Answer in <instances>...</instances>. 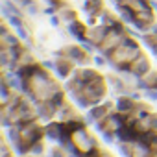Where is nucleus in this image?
<instances>
[{"instance_id":"423d86ee","label":"nucleus","mask_w":157,"mask_h":157,"mask_svg":"<svg viewBox=\"0 0 157 157\" xmlns=\"http://www.w3.org/2000/svg\"><path fill=\"white\" fill-rule=\"evenodd\" d=\"M133 157H150V150L139 142V144H135V148H133Z\"/></svg>"},{"instance_id":"f8f14e48","label":"nucleus","mask_w":157,"mask_h":157,"mask_svg":"<svg viewBox=\"0 0 157 157\" xmlns=\"http://www.w3.org/2000/svg\"><path fill=\"white\" fill-rule=\"evenodd\" d=\"M48 155H50V157H67L65 151H63V150H57V148H50Z\"/></svg>"},{"instance_id":"9d476101","label":"nucleus","mask_w":157,"mask_h":157,"mask_svg":"<svg viewBox=\"0 0 157 157\" xmlns=\"http://www.w3.org/2000/svg\"><path fill=\"white\" fill-rule=\"evenodd\" d=\"M43 151H44V144H43V142H37V144L30 150V153H32V155H41Z\"/></svg>"},{"instance_id":"ddd939ff","label":"nucleus","mask_w":157,"mask_h":157,"mask_svg":"<svg viewBox=\"0 0 157 157\" xmlns=\"http://www.w3.org/2000/svg\"><path fill=\"white\" fill-rule=\"evenodd\" d=\"M10 22H11L13 30H15V28H21V26H24V24H22V21H21L19 17H10Z\"/></svg>"},{"instance_id":"f03ea898","label":"nucleus","mask_w":157,"mask_h":157,"mask_svg":"<svg viewBox=\"0 0 157 157\" xmlns=\"http://www.w3.org/2000/svg\"><path fill=\"white\" fill-rule=\"evenodd\" d=\"M61 133H63L61 126H56V124H50V126H46V129H44V137H46V140H50V142L59 140V139H61Z\"/></svg>"},{"instance_id":"a211bd4d","label":"nucleus","mask_w":157,"mask_h":157,"mask_svg":"<svg viewBox=\"0 0 157 157\" xmlns=\"http://www.w3.org/2000/svg\"><path fill=\"white\" fill-rule=\"evenodd\" d=\"M21 61H22V63H32V61H33V57H32V56H28V52H24V54L21 56Z\"/></svg>"},{"instance_id":"aec40b11","label":"nucleus","mask_w":157,"mask_h":157,"mask_svg":"<svg viewBox=\"0 0 157 157\" xmlns=\"http://www.w3.org/2000/svg\"><path fill=\"white\" fill-rule=\"evenodd\" d=\"M137 89H144V91H146V89H148V83H146L144 80H137Z\"/></svg>"},{"instance_id":"f257e3e1","label":"nucleus","mask_w":157,"mask_h":157,"mask_svg":"<svg viewBox=\"0 0 157 157\" xmlns=\"http://www.w3.org/2000/svg\"><path fill=\"white\" fill-rule=\"evenodd\" d=\"M74 140L78 142V146H80V148H83V150H89V148L96 146V140H94L93 137H89V133H87L83 128L76 131V135H74Z\"/></svg>"},{"instance_id":"6e6552de","label":"nucleus","mask_w":157,"mask_h":157,"mask_svg":"<svg viewBox=\"0 0 157 157\" xmlns=\"http://www.w3.org/2000/svg\"><path fill=\"white\" fill-rule=\"evenodd\" d=\"M91 113L94 115V118H96V120H100V118H104V117H105V107H104V105L94 107V109H91Z\"/></svg>"},{"instance_id":"4468645a","label":"nucleus","mask_w":157,"mask_h":157,"mask_svg":"<svg viewBox=\"0 0 157 157\" xmlns=\"http://www.w3.org/2000/svg\"><path fill=\"white\" fill-rule=\"evenodd\" d=\"M105 63H107V61H105V57H102L100 54H96V56H94V65H96V67H105Z\"/></svg>"},{"instance_id":"5701e85b","label":"nucleus","mask_w":157,"mask_h":157,"mask_svg":"<svg viewBox=\"0 0 157 157\" xmlns=\"http://www.w3.org/2000/svg\"><path fill=\"white\" fill-rule=\"evenodd\" d=\"M150 32H151V33H157V24H151V28H150Z\"/></svg>"},{"instance_id":"20e7f679","label":"nucleus","mask_w":157,"mask_h":157,"mask_svg":"<svg viewBox=\"0 0 157 157\" xmlns=\"http://www.w3.org/2000/svg\"><path fill=\"white\" fill-rule=\"evenodd\" d=\"M133 68H135V72H137V74H142V72L150 70V63H148V59H146V57L139 56V57L135 59V63H133Z\"/></svg>"},{"instance_id":"4be33fe9","label":"nucleus","mask_w":157,"mask_h":157,"mask_svg":"<svg viewBox=\"0 0 157 157\" xmlns=\"http://www.w3.org/2000/svg\"><path fill=\"white\" fill-rule=\"evenodd\" d=\"M59 22H61V21H59L57 17H52V19H50V24H52L54 28H57V26H59Z\"/></svg>"},{"instance_id":"dca6fc26","label":"nucleus","mask_w":157,"mask_h":157,"mask_svg":"<svg viewBox=\"0 0 157 157\" xmlns=\"http://www.w3.org/2000/svg\"><path fill=\"white\" fill-rule=\"evenodd\" d=\"M39 11H37V6L35 4H28V15H32V17H35Z\"/></svg>"},{"instance_id":"f3484780","label":"nucleus","mask_w":157,"mask_h":157,"mask_svg":"<svg viewBox=\"0 0 157 157\" xmlns=\"http://www.w3.org/2000/svg\"><path fill=\"white\" fill-rule=\"evenodd\" d=\"M104 33V30L102 28H98V30H94L93 33H91V37H93V41H100V35Z\"/></svg>"},{"instance_id":"7ed1b4c3","label":"nucleus","mask_w":157,"mask_h":157,"mask_svg":"<svg viewBox=\"0 0 157 157\" xmlns=\"http://www.w3.org/2000/svg\"><path fill=\"white\" fill-rule=\"evenodd\" d=\"M115 104H117L118 113H126V111H129V109L133 107V100H131V98H126V96H122V94H118V96L115 98Z\"/></svg>"},{"instance_id":"39448f33","label":"nucleus","mask_w":157,"mask_h":157,"mask_svg":"<svg viewBox=\"0 0 157 157\" xmlns=\"http://www.w3.org/2000/svg\"><path fill=\"white\" fill-rule=\"evenodd\" d=\"M6 137H8L11 148H15L17 144H21V140H19V131H17L15 128H8V129H6Z\"/></svg>"},{"instance_id":"2eb2a0df","label":"nucleus","mask_w":157,"mask_h":157,"mask_svg":"<svg viewBox=\"0 0 157 157\" xmlns=\"http://www.w3.org/2000/svg\"><path fill=\"white\" fill-rule=\"evenodd\" d=\"M146 126L157 129V117H148V118H146Z\"/></svg>"},{"instance_id":"b1692460","label":"nucleus","mask_w":157,"mask_h":157,"mask_svg":"<svg viewBox=\"0 0 157 157\" xmlns=\"http://www.w3.org/2000/svg\"><path fill=\"white\" fill-rule=\"evenodd\" d=\"M104 157H111V155H107V153H105V155H104Z\"/></svg>"},{"instance_id":"1a4fd4ad","label":"nucleus","mask_w":157,"mask_h":157,"mask_svg":"<svg viewBox=\"0 0 157 157\" xmlns=\"http://www.w3.org/2000/svg\"><path fill=\"white\" fill-rule=\"evenodd\" d=\"M102 140H104V144H107V146H113V144H115V137H113L109 131H102Z\"/></svg>"},{"instance_id":"9b49d317","label":"nucleus","mask_w":157,"mask_h":157,"mask_svg":"<svg viewBox=\"0 0 157 157\" xmlns=\"http://www.w3.org/2000/svg\"><path fill=\"white\" fill-rule=\"evenodd\" d=\"M43 67L48 68V70H56L57 68V63L54 59H43Z\"/></svg>"},{"instance_id":"0eeeda50","label":"nucleus","mask_w":157,"mask_h":157,"mask_svg":"<svg viewBox=\"0 0 157 157\" xmlns=\"http://www.w3.org/2000/svg\"><path fill=\"white\" fill-rule=\"evenodd\" d=\"M144 98L151 104H157V89H146L144 91Z\"/></svg>"},{"instance_id":"412c9836","label":"nucleus","mask_w":157,"mask_h":157,"mask_svg":"<svg viewBox=\"0 0 157 157\" xmlns=\"http://www.w3.org/2000/svg\"><path fill=\"white\" fill-rule=\"evenodd\" d=\"M129 98L131 100H140V93L139 91H129Z\"/></svg>"},{"instance_id":"6ab92c4d","label":"nucleus","mask_w":157,"mask_h":157,"mask_svg":"<svg viewBox=\"0 0 157 157\" xmlns=\"http://www.w3.org/2000/svg\"><path fill=\"white\" fill-rule=\"evenodd\" d=\"M82 46H83L85 52H94V46H93L91 43H83V41H82Z\"/></svg>"}]
</instances>
